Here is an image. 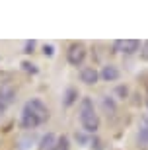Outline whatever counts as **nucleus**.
<instances>
[{"instance_id": "3", "label": "nucleus", "mask_w": 148, "mask_h": 150, "mask_svg": "<svg viewBox=\"0 0 148 150\" xmlns=\"http://www.w3.org/2000/svg\"><path fill=\"white\" fill-rule=\"evenodd\" d=\"M66 57H68V62H70V64L78 67V64H82L84 57H86V47H84L82 43H72L70 47H68Z\"/></svg>"}, {"instance_id": "11", "label": "nucleus", "mask_w": 148, "mask_h": 150, "mask_svg": "<svg viewBox=\"0 0 148 150\" xmlns=\"http://www.w3.org/2000/svg\"><path fill=\"white\" fill-rule=\"evenodd\" d=\"M140 57H142L144 61H148V41H144V45H142V51H140Z\"/></svg>"}, {"instance_id": "13", "label": "nucleus", "mask_w": 148, "mask_h": 150, "mask_svg": "<svg viewBox=\"0 0 148 150\" xmlns=\"http://www.w3.org/2000/svg\"><path fill=\"white\" fill-rule=\"evenodd\" d=\"M72 96H74V92H68V98H66V103H72V100H74V98H72Z\"/></svg>"}, {"instance_id": "9", "label": "nucleus", "mask_w": 148, "mask_h": 150, "mask_svg": "<svg viewBox=\"0 0 148 150\" xmlns=\"http://www.w3.org/2000/svg\"><path fill=\"white\" fill-rule=\"evenodd\" d=\"M55 137H53V134H47V137H43V139H41V144H39V148L41 150H53L55 148Z\"/></svg>"}, {"instance_id": "5", "label": "nucleus", "mask_w": 148, "mask_h": 150, "mask_svg": "<svg viewBox=\"0 0 148 150\" xmlns=\"http://www.w3.org/2000/svg\"><path fill=\"white\" fill-rule=\"evenodd\" d=\"M14 96H16V90L10 82L0 84V103L2 105H8L10 101H14Z\"/></svg>"}, {"instance_id": "8", "label": "nucleus", "mask_w": 148, "mask_h": 150, "mask_svg": "<svg viewBox=\"0 0 148 150\" xmlns=\"http://www.w3.org/2000/svg\"><path fill=\"white\" fill-rule=\"evenodd\" d=\"M101 78L103 80H117L119 78V70H117L115 67H103V70H101Z\"/></svg>"}, {"instance_id": "6", "label": "nucleus", "mask_w": 148, "mask_h": 150, "mask_svg": "<svg viewBox=\"0 0 148 150\" xmlns=\"http://www.w3.org/2000/svg\"><path fill=\"white\" fill-rule=\"evenodd\" d=\"M138 47H140V43H138L137 39H129V41H115V45H113V49H115V51H123V53H127V55L135 53Z\"/></svg>"}, {"instance_id": "15", "label": "nucleus", "mask_w": 148, "mask_h": 150, "mask_svg": "<svg viewBox=\"0 0 148 150\" xmlns=\"http://www.w3.org/2000/svg\"><path fill=\"white\" fill-rule=\"evenodd\" d=\"M45 55H53V47H45Z\"/></svg>"}, {"instance_id": "4", "label": "nucleus", "mask_w": 148, "mask_h": 150, "mask_svg": "<svg viewBox=\"0 0 148 150\" xmlns=\"http://www.w3.org/2000/svg\"><path fill=\"white\" fill-rule=\"evenodd\" d=\"M137 140H138V146H140V148L148 150V117H142V119H140Z\"/></svg>"}, {"instance_id": "2", "label": "nucleus", "mask_w": 148, "mask_h": 150, "mask_svg": "<svg viewBox=\"0 0 148 150\" xmlns=\"http://www.w3.org/2000/svg\"><path fill=\"white\" fill-rule=\"evenodd\" d=\"M80 123L82 127L88 131V133H96L99 127V119L98 113H96V107H93V101L90 98H84L80 101Z\"/></svg>"}, {"instance_id": "7", "label": "nucleus", "mask_w": 148, "mask_h": 150, "mask_svg": "<svg viewBox=\"0 0 148 150\" xmlns=\"http://www.w3.org/2000/svg\"><path fill=\"white\" fill-rule=\"evenodd\" d=\"M80 78H82V82H86V84H96V80H98V72H96L93 68L86 67V68H82Z\"/></svg>"}, {"instance_id": "10", "label": "nucleus", "mask_w": 148, "mask_h": 150, "mask_svg": "<svg viewBox=\"0 0 148 150\" xmlns=\"http://www.w3.org/2000/svg\"><path fill=\"white\" fill-rule=\"evenodd\" d=\"M53 150H68V140L64 139V137H62V139H59L55 142V148Z\"/></svg>"}, {"instance_id": "12", "label": "nucleus", "mask_w": 148, "mask_h": 150, "mask_svg": "<svg viewBox=\"0 0 148 150\" xmlns=\"http://www.w3.org/2000/svg\"><path fill=\"white\" fill-rule=\"evenodd\" d=\"M23 67H25V70H31V72H35V68H33V64H29V62H23Z\"/></svg>"}, {"instance_id": "14", "label": "nucleus", "mask_w": 148, "mask_h": 150, "mask_svg": "<svg viewBox=\"0 0 148 150\" xmlns=\"http://www.w3.org/2000/svg\"><path fill=\"white\" fill-rule=\"evenodd\" d=\"M33 45H35V43H33V41H31V43H28V47H25V49H28V51H25V53H31V49H33Z\"/></svg>"}, {"instance_id": "16", "label": "nucleus", "mask_w": 148, "mask_h": 150, "mask_svg": "<svg viewBox=\"0 0 148 150\" xmlns=\"http://www.w3.org/2000/svg\"><path fill=\"white\" fill-rule=\"evenodd\" d=\"M4 107L6 105H2V103H0V115H2V111H4Z\"/></svg>"}, {"instance_id": "1", "label": "nucleus", "mask_w": 148, "mask_h": 150, "mask_svg": "<svg viewBox=\"0 0 148 150\" xmlns=\"http://www.w3.org/2000/svg\"><path fill=\"white\" fill-rule=\"evenodd\" d=\"M49 119V109L41 100L33 98V100L25 101V105L22 109V127L23 129H35L39 125H43Z\"/></svg>"}]
</instances>
